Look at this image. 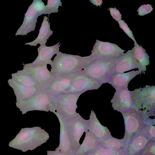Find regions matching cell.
<instances>
[{"instance_id":"d6986e66","label":"cell","mask_w":155,"mask_h":155,"mask_svg":"<svg viewBox=\"0 0 155 155\" xmlns=\"http://www.w3.org/2000/svg\"><path fill=\"white\" fill-rule=\"evenodd\" d=\"M141 73L138 70L132 71L127 73H114L110 78L108 83L111 84L116 91L128 88L129 82L137 75Z\"/></svg>"},{"instance_id":"277c9868","label":"cell","mask_w":155,"mask_h":155,"mask_svg":"<svg viewBox=\"0 0 155 155\" xmlns=\"http://www.w3.org/2000/svg\"><path fill=\"white\" fill-rule=\"evenodd\" d=\"M82 94L67 93L54 96L50 111L56 113L67 120L76 117L77 102Z\"/></svg>"},{"instance_id":"f546056e","label":"cell","mask_w":155,"mask_h":155,"mask_svg":"<svg viewBox=\"0 0 155 155\" xmlns=\"http://www.w3.org/2000/svg\"><path fill=\"white\" fill-rule=\"evenodd\" d=\"M138 154L155 155V141H150Z\"/></svg>"},{"instance_id":"4fadbf2b","label":"cell","mask_w":155,"mask_h":155,"mask_svg":"<svg viewBox=\"0 0 155 155\" xmlns=\"http://www.w3.org/2000/svg\"><path fill=\"white\" fill-rule=\"evenodd\" d=\"M110 102L113 109L121 113L134 109L128 88L116 91Z\"/></svg>"},{"instance_id":"30bf717a","label":"cell","mask_w":155,"mask_h":155,"mask_svg":"<svg viewBox=\"0 0 155 155\" xmlns=\"http://www.w3.org/2000/svg\"><path fill=\"white\" fill-rule=\"evenodd\" d=\"M71 75V85L65 93H83L87 91L97 90L102 85L87 75L83 70Z\"/></svg>"},{"instance_id":"f1b7e54d","label":"cell","mask_w":155,"mask_h":155,"mask_svg":"<svg viewBox=\"0 0 155 155\" xmlns=\"http://www.w3.org/2000/svg\"><path fill=\"white\" fill-rule=\"evenodd\" d=\"M62 3L60 0H48L45 5V9L44 14H50L51 13H57L58 8L62 6Z\"/></svg>"},{"instance_id":"ba28073f","label":"cell","mask_w":155,"mask_h":155,"mask_svg":"<svg viewBox=\"0 0 155 155\" xmlns=\"http://www.w3.org/2000/svg\"><path fill=\"white\" fill-rule=\"evenodd\" d=\"M89 120L84 119L78 113L77 116L67 120V127L73 153L80 145V140L84 132L88 130Z\"/></svg>"},{"instance_id":"836d02e7","label":"cell","mask_w":155,"mask_h":155,"mask_svg":"<svg viewBox=\"0 0 155 155\" xmlns=\"http://www.w3.org/2000/svg\"><path fill=\"white\" fill-rule=\"evenodd\" d=\"M47 155H73L72 153L67 154L62 153L60 151L55 149L54 151H48L47 152Z\"/></svg>"},{"instance_id":"cb8c5ba5","label":"cell","mask_w":155,"mask_h":155,"mask_svg":"<svg viewBox=\"0 0 155 155\" xmlns=\"http://www.w3.org/2000/svg\"><path fill=\"white\" fill-rule=\"evenodd\" d=\"M134 55L138 63V71L142 74L144 73L147 70L146 66L150 64L149 57L141 45L137 42L134 44Z\"/></svg>"},{"instance_id":"e575fe53","label":"cell","mask_w":155,"mask_h":155,"mask_svg":"<svg viewBox=\"0 0 155 155\" xmlns=\"http://www.w3.org/2000/svg\"><path fill=\"white\" fill-rule=\"evenodd\" d=\"M90 1L91 3L97 6H101L103 2L102 0H91Z\"/></svg>"},{"instance_id":"e0dca14e","label":"cell","mask_w":155,"mask_h":155,"mask_svg":"<svg viewBox=\"0 0 155 155\" xmlns=\"http://www.w3.org/2000/svg\"><path fill=\"white\" fill-rule=\"evenodd\" d=\"M60 43L51 46H47L45 44L41 45L37 51L38 55L36 59L32 63H29L33 66L45 64H50L53 60H51L53 56L59 52Z\"/></svg>"},{"instance_id":"7c38bea8","label":"cell","mask_w":155,"mask_h":155,"mask_svg":"<svg viewBox=\"0 0 155 155\" xmlns=\"http://www.w3.org/2000/svg\"><path fill=\"white\" fill-rule=\"evenodd\" d=\"M23 65V69L32 76L39 90L48 88L54 77L48 69L47 64L36 66H31L29 63Z\"/></svg>"},{"instance_id":"603a6c76","label":"cell","mask_w":155,"mask_h":155,"mask_svg":"<svg viewBox=\"0 0 155 155\" xmlns=\"http://www.w3.org/2000/svg\"><path fill=\"white\" fill-rule=\"evenodd\" d=\"M48 17L45 16L39 30V32L36 38L33 41L26 43L25 45L35 46L38 44H45L47 40L52 35L53 31L50 28Z\"/></svg>"},{"instance_id":"9a60e30c","label":"cell","mask_w":155,"mask_h":155,"mask_svg":"<svg viewBox=\"0 0 155 155\" xmlns=\"http://www.w3.org/2000/svg\"><path fill=\"white\" fill-rule=\"evenodd\" d=\"M150 140L140 131L135 134L122 149L121 155H137L143 149Z\"/></svg>"},{"instance_id":"d590c367","label":"cell","mask_w":155,"mask_h":155,"mask_svg":"<svg viewBox=\"0 0 155 155\" xmlns=\"http://www.w3.org/2000/svg\"><path fill=\"white\" fill-rule=\"evenodd\" d=\"M137 155H139V154H137Z\"/></svg>"},{"instance_id":"44dd1931","label":"cell","mask_w":155,"mask_h":155,"mask_svg":"<svg viewBox=\"0 0 155 155\" xmlns=\"http://www.w3.org/2000/svg\"><path fill=\"white\" fill-rule=\"evenodd\" d=\"M89 119L90 124L88 131L99 140L112 136L110 130L102 125L97 118L94 111L91 110Z\"/></svg>"},{"instance_id":"ffe728a7","label":"cell","mask_w":155,"mask_h":155,"mask_svg":"<svg viewBox=\"0 0 155 155\" xmlns=\"http://www.w3.org/2000/svg\"><path fill=\"white\" fill-rule=\"evenodd\" d=\"M72 84L71 75H59L54 77L48 89L56 96L65 93Z\"/></svg>"},{"instance_id":"7a4b0ae2","label":"cell","mask_w":155,"mask_h":155,"mask_svg":"<svg viewBox=\"0 0 155 155\" xmlns=\"http://www.w3.org/2000/svg\"><path fill=\"white\" fill-rule=\"evenodd\" d=\"M49 137L48 133L40 127L22 128L8 145L25 152L45 143Z\"/></svg>"},{"instance_id":"ac0fdd59","label":"cell","mask_w":155,"mask_h":155,"mask_svg":"<svg viewBox=\"0 0 155 155\" xmlns=\"http://www.w3.org/2000/svg\"><path fill=\"white\" fill-rule=\"evenodd\" d=\"M53 113L58 117L60 126L59 144L56 149L67 154L72 153L73 151L68 131L67 120L56 113Z\"/></svg>"},{"instance_id":"9c48e42d","label":"cell","mask_w":155,"mask_h":155,"mask_svg":"<svg viewBox=\"0 0 155 155\" xmlns=\"http://www.w3.org/2000/svg\"><path fill=\"white\" fill-rule=\"evenodd\" d=\"M121 114L125 126V133L123 138L127 142L135 134L140 131L147 118L134 109Z\"/></svg>"},{"instance_id":"83f0119b","label":"cell","mask_w":155,"mask_h":155,"mask_svg":"<svg viewBox=\"0 0 155 155\" xmlns=\"http://www.w3.org/2000/svg\"><path fill=\"white\" fill-rule=\"evenodd\" d=\"M122 149L114 150L104 148L99 144L87 155H121Z\"/></svg>"},{"instance_id":"6da1fadb","label":"cell","mask_w":155,"mask_h":155,"mask_svg":"<svg viewBox=\"0 0 155 155\" xmlns=\"http://www.w3.org/2000/svg\"><path fill=\"white\" fill-rule=\"evenodd\" d=\"M52 62L51 74L54 77L59 75H70L83 70L95 60L91 55L85 57L63 53L56 54Z\"/></svg>"},{"instance_id":"5b68a950","label":"cell","mask_w":155,"mask_h":155,"mask_svg":"<svg viewBox=\"0 0 155 155\" xmlns=\"http://www.w3.org/2000/svg\"><path fill=\"white\" fill-rule=\"evenodd\" d=\"M115 70L114 60L96 59L83 70L88 76L102 84L108 83Z\"/></svg>"},{"instance_id":"4316f807","label":"cell","mask_w":155,"mask_h":155,"mask_svg":"<svg viewBox=\"0 0 155 155\" xmlns=\"http://www.w3.org/2000/svg\"><path fill=\"white\" fill-rule=\"evenodd\" d=\"M140 132L150 141H155V120L147 118Z\"/></svg>"},{"instance_id":"d4e9b609","label":"cell","mask_w":155,"mask_h":155,"mask_svg":"<svg viewBox=\"0 0 155 155\" xmlns=\"http://www.w3.org/2000/svg\"><path fill=\"white\" fill-rule=\"evenodd\" d=\"M127 142L123 138L118 139L112 136H108L99 140V145L105 148L118 150L122 149Z\"/></svg>"},{"instance_id":"8fae6325","label":"cell","mask_w":155,"mask_h":155,"mask_svg":"<svg viewBox=\"0 0 155 155\" xmlns=\"http://www.w3.org/2000/svg\"><path fill=\"white\" fill-rule=\"evenodd\" d=\"M125 51L115 44L96 40L91 55L95 59L114 60L124 54Z\"/></svg>"},{"instance_id":"484cf974","label":"cell","mask_w":155,"mask_h":155,"mask_svg":"<svg viewBox=\"0 0 155 155\" xmlns=\"http://www.w3.org/2000/svg\"><path fill=\"white\" fill-rule=\"evenodd\" d=\"M12 80L26 87L37 88L32 76L23 69L12 74Z\"/></svg>"},{"instance_id":"7402d4cb","label":"cell","mask_w":155,"mask_h":155,"mask_svg":"<svg viewBox=\"0 0 155 155\" xmlns=\"http://www.w3.org/2000/svg\"><path fill=\"white\" fill-rule=\"evenodd\" d=\"M78 149L72 153L73 155H87L99 144V140L88 130Z\"/></svg>"},{"instance_id":"8992f818","label":"cell","mask_w":155,"mask_h":155,"mask_svg":"<svg viewBox=\"0 0 155 155\" xmlns=\"http://www.w3.org/2000/svg\"><path fill=\"white\" fill-rule=\"evenodd\" d=\"M54 96L53 93L48 89L39 90L32 98L18 108L22 112V114L32 110L48 112L51 109Z\"/></svg>"},{"instance_id":"d6a6232c","label":"cell","mask_w":155,"mask_h":155,"mask_svg":"<svg viewBox=\"0 0 155 155\" xmlns=\"http://www.w3.org/2000/svg\"><path fill=\"white\" fill-rule=\"evenodd\" d=\"M109 9L110 15L117 22L121 20L122 15L119 11L115 7L110 8Z\"/></svg>"},{"instance_id":"3957f363","label":"cell","mask_w":155,"mask_h":155,"mask_svg":"<svg viewBox=\"0 0 155 155\" xmlns=\"http://www.w3.org/2000/svg\"><path fill=\"white\" fill-rule=\"evenodd\" d=\"M134 109L145 118L155 115V86L146 85L130 91Z\"/></svg>"},{"instance_id":"5bb4252c","label":"cell","mask_w":155,"mask_h":155,"mask_svg":"<svg viewBox=\"0 0 155 155\" xmlns=\"http://www.w3.org/2000/svg\"><path fill=\"white\" fill-rule=\"evenodd\" d=\"M8 82L13 89L16 96V104L17 107L32 98L39 90L36 87H26L20 84L12 79H9Z\"/></svg>"},{"instance_id":"1f68e13d","label":"cell","mask_w":155,"mask_h":155,"mask_svg":"<svg viewBox=\"0 0 155 155\" xmlns=\"http://www.w3.org/2000/svg\"><path fill=\"white\" fill-rule=\"evenodd\" d=\"M152 6L150 4L141 5L137 10L138 15L140 16H144L150 13L153 9Z\"/></svg>"},{"instance_id":"2e32d148","label":"cell","mask_w":155,"mask_h":155,"mask_svg":"<svg viewBox=\"0 0 155 155\" xmlns=\"http://www.w3.org/2000/svg\"><path fill=\"white\" fill-rule=\"evenodd\" d=\"M114 60L116 73H123L138 68V63L134 55V47Z\"/></svg>"},{"instance_id":"4dcf8cb0","label":"cell","mask_w":155,"mask_h":155,"mask_svg":"<svg viewBox=\"0 0 155 155\" xmlns=\"http://www.w3.org/2000/svg\"><path fill=\"white\" fill-rule=\"evenodd\" d=\"M118 22L120 28L123 30L127 35L133 41L134 43L136 42L132 31L129 28L127 24L125 23L124 21L121 19L118 21Z\"/></svg>"},{"instance_id":"52a82bcc","label":"cell","mask_w":155,"mask_h":155,"mask_svg":"<svg viewBox=\"0 0 155 155\" xmlns=\"http://www.w3.org/2000/svg\"><path fill=\"white\" fill-rule=\"evenodd\" d=\"M45 9V5L41 0H34L25 14L23 23L17 31L15 36L26 35L34 31L38 17L44 14Z\"/></svg>"}]
</instances>
